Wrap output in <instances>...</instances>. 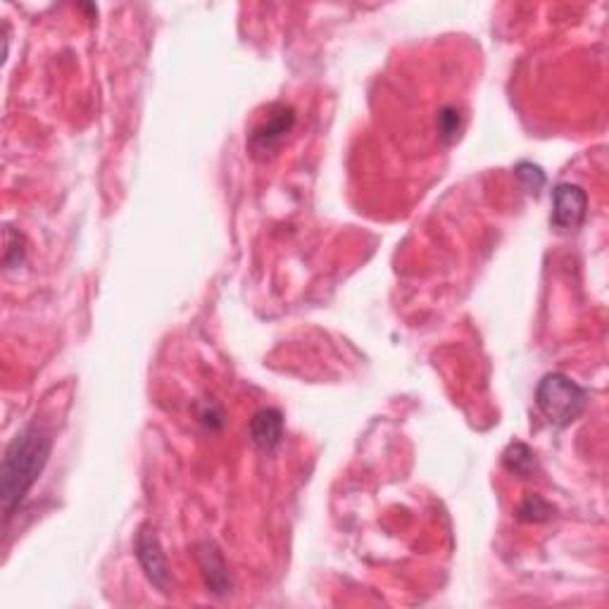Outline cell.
Masks as SVG:
<instances>
[{"label":"cell","instance_id":"cell-7","mask_svg":"<svg viewBox=\"0 0 609 609\" xmlns=\"http://www.w3.org/2000/svg\"><path fill=\"white\" fill-rule=\"evenodd\" d=\"M250 438H253L257 448L274 450L284 438V414L274 410V407L257 412L253 422H250Z\"/></svg>","mask_w":609,"mask_h":609},{"label":"cell","instance_id":"cell-9","mask_svg":"<svg viewBox=\"0 0 609 609\" xmlns=\"http://www.w3.org/2000/svg\"><path fill=\"white\" fill-rule=\"evenodd\" d=\"M462 129H464V119L462 112L457 110V105H443L436 117L438 138H441L443 143H448V146H452V143H457V138L462 136Z\"/></svg>","mask_w":609,"mask_h":609},{"label":"cell","instance_id":"cell-3","mask_svg":"<svg viewBox=\"0 0 609 609\" xmlns=\"http://www.w3.org/2000/svg\"><path fill=\"white\" fill-rule=\"evenodd\" d=\"M588 215V196L576 184H557L552 191L550 222L557 231H574Z\"/></svg>","mask_w":609,"mask_h":609},{"label":"cell","instance_id":"cell-11","mask_svg":"<svg viewBox=\"0 0 609 609\" xmlns=\"http://www.w3.org/2000/svg\"><path fill=\"white\" fill-rule=\"evenodd\" d=\"M550 517H552V505L550 502H545L541 495H533V498H529L519 507V519L524 521H545Z\"/></svg>","mask_w":609,"mask_h":609},{"label":"cell","instance_id":"cell-2","mask_svg":"<svg viewBox=\"0 0 609 609\" xmlns=\"http://www.w3.org/2000/svg\"><path fill=\"white\" fill-rule=\"evenodd\" d=\"M536 405L555 426H569L588 405V393L564 374H548L536 388Z\"/></svg>","mask_w":609,"mask_h":609},{"label":"cell","instance_id":"cell-6","mask_svg":"<svg viewBox=\"0 0 609 609\" xmlns=\"http://www.w3.org/2000/svg\"><path fill=\"white\" fill-rule=\"evenodd\" d=\"M196 557L200 564V571H203L205 586L212 590L215 595H226L231 590V579H229V569H226V562L222 557V552L215 543H200L196 545Z\"/></svg>","mask_w":609,"mask_h":609},{"label":"cell","instance_id":"cell-10","mask_svg":"<svg viewBox=\"0 0 609 609\" xmlns=\"http://www.w3.org/2000/svg\"><path fill=\"white\" fill-rule=\"evenodd\" d=\"M5 267L15 269L24 262V236L12 226H5Z\"/></svg>","mask_w":609,"mask_h":609},{"label":"cell","instance_id":"cell-8","mask_svg":"<svg viewBox=\"0 0 609 609\" xmlns=\"http://www.w3.org/2000/svg\"><path fill=\"white\" fill-rule=\"evenodd\" d=\"M502 464H505L507 472L517 476H529L533 469H536V455H533V450L526 443L514 441L502 452Z\"/></svg>","mask_w":609,"mask_h":609},{"label":"cell","instance_id":"cell-5","mask_svg":"<svg viewBox=\"0 0 609 609\" xmlns=\"http://www.w3.org/2000/svg\"><path fill=\"white\" fill-rule=\"evenodd\" d=\"M295 122V112L291 108H286V105H279L265 124H260L253 131V136H250V150H253V155H267L272 153L284 143V138L288 131L293 129Z\"/></svg>","mask_w":609,"mask_h":609},{"label":"cell","instance_id":"cell-1","mask_svg":"<svg viewBox=\"0 0 609 609\" xmlns=\"http://www.w3.org/2000/svg\"><path fill=\"white\" fill-rule=\"evenodd\" d=\"M53 438L39 424H29L12 438L0 464V502L3 510L12 512L39 481L46 469Z\"/></svg>","mask_w":609,"mask_h":609},{"label":"cell","instance_id":"cell-4","mask_svg":"<svg viewBox=\"0 0 609 609\" xmlns=\"http://www.w3.org/2000/svg\"><path fill=\"white\" fill-rule=\"evenodd\" d=\"M136 560L141 564L146 579L153 583L160 593H169V567L167 557L162 552L160 538L150 526H143L136 536Z\"/></svg>","mask_w":609,"mask_h":609}]
</instances>
